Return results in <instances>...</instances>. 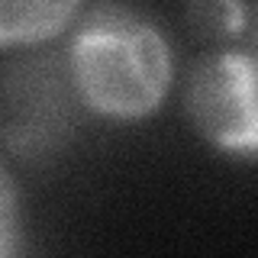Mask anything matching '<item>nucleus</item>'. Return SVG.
<instances>
[{
  "label": "nucleus",
  "instance_id": "nucleus-1",
  "mask_svg": "<svg viewBox=\"0 0 258 258\" xmlns=\"http://www.w3.org/2000/svg\"><path fill=\"white\" fill-rule=\"evenodd\" d=\"M68 81L75 97L97 116L119 123L145 119L171 91V42L155 20L133 7H97L71 36Z\"/></svg>",
  "mask_w": 258,
  "mask_h": 258
},
{
  "label": "nucleus",
  "instance_id": "nucleus-2",
  "mask_svg": "<svg viewBox=\"0 0 258 258\" xmlns=\"http://www.w3.org/2000/svg\"><path fill=\"white\" fill-rule=\"evenodd\" d=\"M184 113L197 139L229 158H258V52L220 48L190 68Z\"/></svg>",
  "mask_w": 258,
  "mask_h": 258
},
{
  "label": "nucleus",
  "instance_id": "nucleus-3",
  "mask_svg": "<svg viewBox=\"0 0 258 258\" xmlns=\"http://www.w3.org/2000/svg\"><path fill=\"white\" fill-rule=\"evenodd\" d=\"M71 133V97L42 61L0 75V142L23 158L55 152Z\"/></svg>",
  "mask_w": 258,
  "mask_h": 258
},
{
  "label": "nucleus",
  "instance_id": "nucleus-4",
  "mask_svg": "<svg viewBox=\"0 0 258 258\" xmlns=\"http://www.w3.org/2000/svg\"><path fill=\"white\" fill-rule=\"evenodd\" d=\"M81 0H0V48L42 45L71 26Z\"/></svg>",
  "mask_w": 258,
  "mask_h": 258
},
{
  "label": "nucleus",
  "instance_id": "nucleus-5",
  "mask_svg": "<svg viewBox=\"0 0 258 258\" xmlns=\"http://www.w3.org/2000/svg\"><path fill=\"white\" fill-rule=\"evenodd\" d=\"M187 23L207 39L242 36L248 23V0H187Z\"/></svg>",
  "mask_w": 258,
  "mask_h": 258
},
{
  "label": "nucleus",
  "instance_id": "nucleus-6",
  "mask_svg": "<svg viewBox=\"0 0 258 258\" xmlns=\"http://www.w3.org/2000/svg\"><path fill=\"white\" fill-rule=\"evenodd\" d=\"M20 236H23L20 187H16L7 161L0 158V258L13 255L20 248Z\"/></svg>",
  "mask_w": 258,
  "mask_h": 258
},
{
  "label": "nucleus",
  "instance_id": "nucleus-7",
  "mask_svg": "<svg viewBox=\"0 0 258 258\" xmlns=\"http://www.w3.org/2000/svg\"><path fill=\"white\" fill-rule=\"evenodd\" d=\"M248 36H252V42L258 45V7H248V23H245Z\"/></svg>",
  "mask_w": 258,
  "mask_h": 258
}]
</instances>
